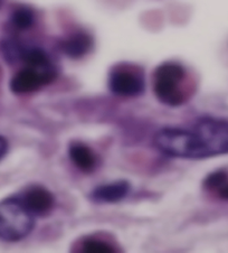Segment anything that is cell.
<instances>
[{
    "instance_id": "6da1fadb",
    "label": "cell",
    "mask_w": 228,
    "mask_h": 253,
    "mask_svg": "<svg viewBox=\"0 0 228 253\" xmlns=\"http://www.w3.org/2000/svg\"><path fill=\"white\" fill-rule=\"evenodd\" d=\"M192 159H205L228 154V120L201 117L190 128Z\"/></svg>"
},
{
    "instance_id": "7a4b0ae2",
    "label": "cell",
    "mask_w": 228,
    "mask_h": 253,
    "mask_svg": "<svg viewBox=\"0 0 228 253\" xmlns=\"http://www.w3.org/2000/svg\"><path fill=\"white\" fill-rule=\"evenodd\" d=\"M187 72L177 62L167 61L153 72L152 86L154 95L160 102L169 107H179L186 101L185 82Z\"/></svg>"
},
{
    "instance_id": "3957f363",
    "label": "cell",
    "mask_w": 228,
    "mask_h": 253,
    "mask_svg": "<svg viewBox=\"0 0 228 253\" xmlns=\"http://www.w3.org/2000/svg\"><path fill=\"white\" fill-rule=\"evenodd\" d=\"M35 216L29 212L19 196L0 201V240L17 242L32 233Z\"/></svg>"
},
{
    "instance_id": "277c9868",
    "label": "cell",
    "mask_w": 228,
    "mask_h": 253,
    "mask_svg": "<svg viewBox=\"0 0 228 253\" xmlns=\"http://www.w3.org/2000/svg\"><path fill=\"white\" fill-rule=\"evenodd\" d=\"M109 88L113 94L125 98L139 96L145 92V75L140 67L122 63L113 67L109 74Z\"/></svg>"
},
{
    "instance_id": "5b68a950",
    "label": "cell",
    "mask_w": 228,
    "mask_h": 253,
    "mask_svg": "<svg viewBox=\"0 0 228 253\" xmlns=\"http://www.w3.org/2000/svg\"><path fill=\"white\" fill-rule=\"evenodd\" d=\"M57 77V70L43 71L26 66L12 77L10 81V90L15 94H28L48 85L54 82Z\"/></svg>"
},
{
    "instance_id": "8992f818",
    "label": "cell",
    "mask_w": 228,
    "mask_h": 253,
    "mask_svg": "<svg viewBox=\"0 0 228 253\" xmlns=\"http://www.w3.org/2000/svg\"><path fill=\"white\" fill-rule=\"evenodd\" d=\"M27 210L35 217L48 215L55 206V198L47 188L40 185H32L18 195Z\"/></svg>"
},
{
    "instance_id": "52a82bcc",
    "label": "cell",
    "mask_w": 228,
    "mask_h": 253,
    "mask_svg": "<svg viewBox=\"0 0 228 253\" xmlns=\"http://www.w3.org/2000/svg\"><path fill=\"white\" fill-rule=\"evenodd\" d=\"M131 185L125 179L100 185L90 194L91 201L98 204H115L129 195Z\"/></svg>"
},
{
    "instance_id": "ba28073f",
    "label": "cell",
    "mask_w": 228,
    "mask_h": 253,
    "mask_svg": "<svg viewBox=\"0 0 228 253\" xmlns=\"http://www.w3.org/2000/svg\"><path fill=\"white\" fill-rule=\"evenodd\" d=\"M93 47V39L86 32H75L61 43V49L67 57L78 60L86 55Z\"/></svg>"
},
{
    "instance_id": "9c48e42d",
    "label": "cell",
    "mask_w": 228,
    "mask_h": 253,
    "mask_svg": "<svg viewBox=\"0 0 228 253\" xmlns=\"http://www.w3.org/2000/svg\"><path fill=\"white\" fill-rule=\"evenodd\" d=\"M69 157L72 163L85 174L95 170L98 159L93 150L85 143L81 141L71 142L69 146Z\"/></svg>"
},
{
    "instance_id": "30bf717a",
    "label": "cell",
    "mask_w": 228,
    "mask_h": 253,
    "mask_svg": "<svg viewBox=\"0 0 228 253\" xmlns=\"http://www.w3.org/2000/svg\"><path fill=\"white\" fill-rule=\"evenodd\" d=\"M204 188L221 200L228 201V171L225 169L213 171L205 178Z\"/></svg>"
},
{
    "instance_id": "8fae6325",
    "label": "cell",
    "mask_w": 228,
    "mask_h": 253,
    "mask_svg": "<svg viewBox=\"0 0 228 253\" xmlns=\"http://www.w3.org/2000/svg\"><path fill=\"white\" fill-rule=\"evenodd\" d=\"M77 251L85 253H112L116 252V248L108 240L99 237H87L79 242Z\"/></svg>"
},
{
    "instance_id": "7c38bea8",
    "label": "cell",
    "mask_w": 228,
    "mask_h": 253,
    "mask_svg": "<svg viewBox=\"0 0 228 253\" xmlns=\"http://www.w3.org/2000/svg\"><path fill=\"white\" fill-rule=\"evenodd\" d=\"M10 22L18 31H27L35 24V14L29 7H18L12 12Z\"/></svg>"
},
{
    "instance_id": "4fadbf2b",
    "label": "cell",
    "mask_w": 228,
    "mask_h": 253,
    "mask_svg": "<svg viewBox=\"0 0 228 253\" xmlns=\"http://www.w3.org/2000/svg\"><path fill=\"white\" fill-rule=\"evenodd\" d=\"M2 53L8 62H16L20 60L24 52V46L15 40H7L2 43Z\"/></svg>"
},
{
    "instance_id": "5bb4252c",
    "label": "cell",
    "mask_w": 228,
    "mask_h": 253,
    "mask_svg": "<svg viewBox=\"0 0 228 253\" xmlns=\"http://www.w3.org/2000/svg\"><path fill=\"white\" fill-rule=\"evenodd\" d=\"M8 153V141L6 138L0 136V160H1Z\"/></svg>"
},
{
    "instance_id": "9a60e30c",
    "label": "cell",
    "mask_w": 228,
    "mask_h": 253,
    "mask_svg": "<svg viewBox=\"0 0 228 253\" xmlns=\"http://www.w3.org/2000/svg\"><path fill=\"white\" fill-rule=\"evenodd\" d=\"M2 1H3V0H0V6H1V3H2Z\"/></svg>"
}]
</instances>
